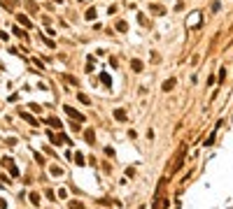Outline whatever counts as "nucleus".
I'll list each match as a JSON object with an SVG mask.
<instances>
[{"label": "nucleus", "instance_id": "13", "mask_svg": "<svg viewBox=\"0 0 233 209\" xmlns=\"http://www.w3.org/2000/svg\"><path fill=\"white\" fill-rule=\"evenodd\" d=\"M77 100H79V102H84V105H89V102H91V100H89L84 93H79V95H77Z\"/></svg>", "mask_w": 233, "mask_h": 209}, {"label": "nucleus", "instance_id": "2", "mask_svg": "<svg viewBox=\"0 0 233 209\" xmlns=\"http://www.w3.org/2000/svg\"><path fill=\"white\" fill-rule=\"evenodd\" d=\"M166 207H168V200H159V198H156L154 205H152V209H166Z\"/></svg>", "mask_w": 233, "mask_h": 209}, {"label": "nucleus", "instance_id": "10", "mask_svg": "<svg viewBox=\"0 0 233 209\" xmlns=\"http://www.w3.org/2000/svg\"><path fill=\"white\" fill-rule=\"evenodd\" d=\"M21 119H26V121H28V123H33V125H35V123H37V121H35L33 116H31V114H26V112H21Z\"/></svg>", "mask_w": 233, "mask_h": 209}, {"label": "nucleus", "instance_id": "15", "mask_svg": "<svg viewBox=\"0 0 233 209\" xmlns=\"http://www.w3.org/2000/svg\"><path fill=\"white\" fill-rule=\"evenodd\" d=\"M126 28H128V26H126L124 21H119V23H117V30H119V33H126Z\"/></svg>", "mask_w": 233, "mask_h": 209}, {"label": "nucleus", "instance_id": "7", "mask_svg": "<svg viewBox=\"0 0 233 209\" xmlns=\"http://www.w3.org/2000/svg\"><path fill=\"white\" fill-rule=\"evenodd\" d=\"M68 207H70V209H84V205H82V202H75V200H70V202H68Z\"/></svg>", "mask_w": 233, "mask_h": 209}, {"label": "nucleus", "instance_id": "12", "mask_svg": "<svg viewBox=\"0 0 233 209\" xmlns=\"http://www.w3.org/2000/svg\"><path fill=\"white\" fill-rule=\"evenodd\" d=\"M152 12H154V14H163V12H166V9H163V7H161V5H152Z\"/></svg>", "mask_w": 233, "mask_h": 209}, {"label": "nucleus", "instance_id": "1", "mask_svg": "<svg viewBox=\"0 0 233 209\" xmlns=\"http://www.w3.org/2000/svg\"><path fill=\"white\" fill-rule=\"evenodd\" d=\"M66 112L70 114V116H72V121H77V123H82V121H84V116H82L79 112H75L72 107H66Z\"/></svg>", "mask_w": 233, "mask_h": 209}, {"label": "nucleus", "instance_id": "17", "mask_svg": "<svg viewBox=\"0 0 233 209\" xmlns=\"http://www.w3.org/2000/svg\"><path fill=\"white\" fill-rule=\"evenodd\" d=\"M31 202H33V205H40V195H37V193H31Z\"/></svg>", "mask_w": 233, "mask_h": 209}, {"label": "nucleus", "instance_id": "9", "mask_svg": "<svg viewBox=\"0 0 233 209\" xmlns=\"http://www.w3.org/2000/svg\"><path fill=\"white\" fill-rule=\"evenodd\" d=\"M49 170H51V174H54V177H61V174H63V170H61V167H56V165H51Z\"/></svg>", "mask_w": 233, "mask_h": 209}, {"label": "nucleus", "instance_id": "6", "mask_svg": "<svg viewBox=\"0 0 233 209\" xmlns=\"http://www.w3.org/2000/svg\"><path fill=\"white\" fill-rule=\"evenodd\" d=\"M19 23H24L26 28H31V19H28L26 14H19Z\"/></svg>", "mask_w": 233, "mask_h": 209}, {"label": "nucleus", "instance_id": "18", "mask_svg": "<svg viewBox=\"0 0 233 209\" xmlns=\"http://www.w3.org/2000/svg\"><path fill=\"white\" fill-rule=\"evenodd\" d=\"M86 19H96V9H89L86 12Z\"/></svg>", "mask_w": 233, "mask_h": 209}, {"label": "nucleus", "instance_id": "19", "mask_svg": "<svg viewBox=\"0 0 233 209\" xmlns=\"http://www.w3.org/2000/svg\"><path fill=\"white\" fill-rule=\"evenodd\" d=\"M7 207V202H5V200H0V209H5Z\"/></svg>", "mask_w": 233, "mask_h": 209}, {"label": "nucleus", "instance_id": "14", "mask_svg": "<svg viewBox=\"0 0 233 209\" xmlns=\"http://www.w3.org/2000/svg\"><path fill=\"white\" fill-rule=\"evenodd\" d=\"M72 158H75V163H77V165H84V158H82V153H75Z\"/></svg>", "mask_w": 233, "mask_h": 209}, {"label": "nucleus", "instance_id": "11", "mask_svg": "<svg viewBox=\"0 0 233 209\" xmlns=\"http://www.w3.org/2000/svg\"><path fill=\"white\" fill-rule=\"evenodd\" d=\"M172 86H175V79H168L163 84V91H172Z\"/></svg>", "mask_w": 233, "mask_h": 209}, {"label": "nucleus", "instance_id": "4", "mask_svg": "<svg viewBox=\"0 0 233 209\" xmlns=\"http://www.w3.org/2000/svg\"><path fill=\"white\" fill-rule=\"evenodd\" d=\"M114 119L117 121H126V112H124V109H114Z\"/></svg>", "mask_w": 233, "mask_h": 209}, {"label": "nucleus", "instance_id": "8", "mask_svg": "<svg viewBox=\"0 0 233 209\" xmlns=\"http://www.w3.org/2000/svg\"><path fill=\"white\" fill-rule=\"evenodd\" d=\"M100 81H103L105 86H110V84H112V79H110V74H105V72L100 74Z\"/></svg>", "mask_w": 233, "mask_h": 209}, {"label": "nucleus", "instance_id": "16", "mask_svg": "<svg viewBox=\"0 0 233 209\" xmlns=\"http://www.w3.org/2000/svg\"><path fill=\"white\" fill-rule=\"evenodd\" d=\"M49 125H54V128H61L63 123H61V121H58V119H49Z\"/></svg>", "mask_w": 233, "mask_h": 209}, {"label": "nucleus", "instance_id": "3", "mask_svg": "<svg viewBox=\"0 0 233 209\" xmlns=\"http://www.w3.org/2000/svg\"><path fill=\"white\" fill-rule=\"evenodd\" d=\"M84 140H86L89 144H93V140H96V135H93V130H91V128H89V130L84 132Z\"/></svg>", "mask_w": 233, "mask_h": 209}, {"label": "nucleus", "instance_id": "5", "mask_svg": "<svg viewBox=\"0 0 233 209\" xmlns=\"http://www.w3.org/2000/svg\"><path fill=\"white\" fill-rule=\"evenodd\" d=\"M131 67H133L135 72H142V60H138V58L131 60Z\"/></svg>", "mask_w": 233, "mask_h": 209}]
</instances>
